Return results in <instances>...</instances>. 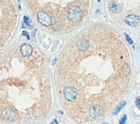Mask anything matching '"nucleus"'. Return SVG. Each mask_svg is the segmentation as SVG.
Listing matches in <instances>:
<instances>
[{
    "mask_svg": "<svg viewBox=\"0 0 140 124\" xmlns=\"http://www.w3.org/2000/svg\"><path fill=\"white\" fill-rule=\"evenodd\" d=\"M82 11L79 7L77 6H72V8L69 9L67 12V17L72 23H77L82 18Z\"/></svg>",
    "mask_w": 140,
    "mask_h": 124,
    "instance_id": "f257e3e1",
    "label": "nucleus"
},
{
    "mask_svg": "<svg viewBox=\"0 0 140 124\" xmlns=\"http://www.w3.org/2000/svg\"><path fill=\"white\" fill-rule=\"evenodd\" d=\"M77 95V90L76 88L72 87V86H66L65 88L64 96H65V98L67 101L71 102V103H73V102L76 100Z\"/></svg>",
    "mask_w": 140,
    "mask_h": 124,
    "instance_id": "f03ea898",
    "label": "nucleus"
},
{
    "mask_svg": "<svg viewBox=\"0 0 140 124\" xmlns=\"http://www.w3.org/2000/svg\"><path fill=\"white\" fill-rule=\"evenodd\" d=\"M37 19L40 22V23H41L45 27H49L52 24V23H53L50 15H48L46 12L42 11H40L37 13Z\"/></svg>",
    "mask_w": 140,
    "mask_h": 124,
    "instance_id": "7ed1b4c3",
    "label": "nucleus"
},
{
    "mask_svg": "<svg viewBox=\"0 0 140 124\" xmlns=\"http://www.w3.org/2000/svg\"><path fill=\"white\" fill-rule=\"evenodd\" d=\"M103 113H104L103 108L101 105H98V104L92 105L89 110V115L90 117L93 119H97L101 117V116L103 115Z\"/></svg>",
    "mask_w": 140,
    "mask_h": 124,
    "instance_id": "20e7f679",
    "label": "nucleus"
},
{
    "mask_svg": "<svg viewBox=\"0 0 140 124\" xmlns=\"http://www.w3.org/2000/svg\"><path fill=\"white\" fill-rule=\"evenodd\" d=\"M2 116L3 118L7 121H14L17 119V114L15 112L14 110H11V109H5L3 112H2Z\"/></svg>",
    "mask_w": 140,
    "mask_h": 124,
    "instance_id": "39448f33",
    "label": "nucleus"
},
{
    "mask_svg": "<svg viewBox=\"0 0 140 124\" xmlns=\"http://www.w3.org/2000/svg\"><path fill=\"white\" fill-rule=\"evenodd\" d=\"M125 23L128 26L131 27H136L139 23V16L137 15L131 14L128 15L126 18H125Z\"/></svg>",
    "mask_w": 140,
    "mask_h": 124,
    "instance_id": "423d86ee",
    "label": "nucleus"
},
{
    "mask_svg": "<svg viewBox=\"0 0 140 124\" xmlns=\"http://www.w3.org/2000/svg\"><path fill=\"white\" fill-rule=\"evenodd\" d=\"M32 52H33V48L30 45L28 44H23L21 47V54L24 57H28L32 54Z\"/></svg>",
    "mask_w": 140,
    "mask_h": 124,
    "instance_id": "0eeeda50",
    "label": "nucleus"
},
{
    "mask_svg": "<svg viewBox=\"0 0 140 124\" xmlns=\"http://www.w3.org/2000/svg\"><path fill=\"white\" fill-rule=\"evenodd\" d=\"M77 47L80 51H85L89 48V42L86 39H81L77 43Z\"/></svg>",
    "mask_w": 140,
    "mask_h": 124,
    "instance_id": "6e6552de",
    "label": "nucleus"
},
{
    "mask_svg": "<svg viewBox=\"0 0 140 124\" xmlns=\"http://www.w3.org/2000/svg\"><path fill=\"white\" fill-rule=\"evenodd\" d=\"M109 10L113 12V13H115V14H119L122 11V9H121V7H120V5L117 3V2H115V1L110 2V4H109Z\"/></svg>",
    "mask_w": 140,
    "mask_h": 124,
    "instance_id": "1a4fd4ad",
    "label": "nucleus"
},
{
    "mask_svg": "<svg viewBox=\"0 0 140 124\" xmlns=\"http://www.w3.org/2000/svg\"><path fill=\"white\" fill-rule=\"evenodd\" d=\"M126 101L121 102V103H120L118 105L117 107H116V109H115V110H114V112H113V115H117V114L119 113V111L121 110L122 109H123V108L125 107V106H126Z\"/></svg>",
    "mask_w": 140,
    "mask_h": 124,
    "instance_id": "9d476101",
    "label": "nucleus"
},
{
    "mask_svg": "<svg viewBox=\"0 0 140 124\" xmlns=\"http://www.w3.org/2000/svg\"><path fill=\"white\" fill-rule=\"evenodd\" d=\"M123 73L125 75H128V74L130 73V68L129 66L127 65H125L124 67H123Z\"/></svg>",
    "mask_w": 140,
    "mask_h": 124,
    "instance_id": "9b49d317",
    "label": "nucleus"
},
{
    "mask_svg": "<svg viewBox=\"0 0 140 124\" xmlns=\"http://www.w3.org/2000/svg\"><path fill=\"white\" fill-rule=\"evenodd\" d=\"M125 36H126V41H128V42L131 44V45H133V41H132V40L131 39V37H130L128 34L125 33Z\"/></svg>",
    "mask_w": 140,
    "mask_h": 124,
    "instance_id": "f8f14e48",
    "label": "nucleus"
},
{
    "mask_svg": "<svg viewBox=\"0 0 140 124\" xmlns=\"http://www.w3.org/2000/svg\"><path fill=\"white\" fill-rule=\"evenodd\" d=\"M135 104H136L137 108L140 110V96H137L136 98V101H135Z\"/></svg>",
    "mask_w": 140,
    "mask_h": 124,
    "instance_id": "ddd939ff",
    "label": "nucleus"
},
{
    "mask_svg": "<svg viewBox=\"0 0 140 124\" xmlns=\"http://www.w3.org/2000/svg\"><path fill=\"white\" fill-rule=\"evenodd\" d=\"M126 118H127L126 115H124L123 116H122V118L120 119V121H119V124H126Z\"/></svg>",
    "mask_w": 140,
    "mask_h": 124,
    "instance_id": "4468645a",
    "label": "nucleus"
},
{
    "mask_svg": "<svg viewBox=\"0 0 140 124\" xmlns=\"http://www.w3.org/2000/svg\"><path fill=\"white\" fill-rule=\"evenodd\" d=\"M23 20H24V23H25L28 26H29L30 25V20H29V18L27 16H25L23 17Z\"/></svg>",
    "mask_w": 140,
    "mask_h": 124,
    "instance_id": "2eb2a0df",
    "label": "nucleus"
},
{
    "mask_svg": "<svg viewBox=\"0 0 140 124\" xmlns=\"http://www.w3.org/2000/svg\"><path fill=\"white\" fill-rule=\"evenodd\" d=\"M23 36H25L26 37H27V39H30V37H29V36H28V32H27V31H25V30H23Z\"/></svg>",
    "mask_w": 140,
    "mask_h": 124,
    "instance_id": "dca6fc26",
    "label": "nucleus"
},
{
    "mask_svg": "<svg viewBox=\"0 0 140 124\" xmlns=\"http://www.w3.org/2000/svg\"><path fill=\"white\" fill-rule=\"evenodd\" d=\"M55 62H56V59H53V60L52 61V64H53V65H54V64H55Z\"/></svg>",
    "mask_w": 140,
    "mask_h": 124,
    "instance_id": "f3484780",
    "label": "nucleus"
},
{
    "mask_svg": "<svg viewBox=\"0 0 140 124\" xmlns=\"http://www.w3.org/2000/svg\"><path fill=\"white\" fill-rule=\"evenodd\" d=\"M102 124H108V123H102Z\"/></svg>",
    "mask_w": 140,
    "mask_h": 124,
    "instance_id": "a211bd4d",
    "label": "nucleus"
}]
</instances>
